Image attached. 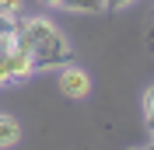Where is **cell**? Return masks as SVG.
<instances>
[{
    "instance_id": "6da1fadb",
    "label": "cell",
    "mask_w": 154,
    "mask_h": 150,
    "mask_svg": "<svg viewBox=\"0 0 154 150\" xmlns=\"http://www.w3.org/2000/svg\"><path fill=\"white\" fill-rule=\"evenodd\" d=\"M18 46L32 56L35 74H38V70H63V66L74 59V49H70L67 35H63L49 18H42V14H35V18H21Z\"/></svg>"
},
{
    "instance_id": "7a4b0ae2",
    "label": "cell",
    "mask_w": 154,
    "mask_h": 150,
    "mask_svg": "<svg viewBox=\"0 0 154 150\" xmlns=\"http://www.w3.org/2000/svg\"><path fill=\"white\" fill-rule=\"evenodd\" d=\"M32 74H35V63H32V56L21 46H14L11 52L0 56V87L4 84H18V80H28Z\"/></svg>"
},
{
    "instance_id": "3957f363",
    "label": "cell",
    "mask_w": 154,
    "mask_h": 150,
    "mask_svg": "<svg viewBox=\"0 0 154 150\" xmlns=\"http://www.w3.org/2000/svg\"><path fill=\"white\" fill-rule=\"evenodd\" d=\"M60 94L70 98V101L88 98V94H91V74L81 70V66H74V63H67L63 70H60Z\"/></svg>"
},
{
    "instance_id": "277c9868",
    "label": "cell",
    "mask_w": 154,
    "mask_h": 150,
    "mask_svg": "<svg viewBox=\"0 0 154 150\" xmlns=\"http://www.w3.org/2000/svg\"><path fill=\"white\" fill-rule=\"evenodd\" d=\"M18 140H21V126H18V119H14V115H7V112H0V150L14 147Z\"/></svg>"
},
{
    "instance_id": "5b68a950",
    "label": "cell",
    "mask_w": 154,
    "mask_h": 150,
    "mask_svg": "<svg viewBox=\"0 0 154 150\" xmlns=\"http://www.w3.org/2000/svg\"><path fill=\"white\" fill-rule=\"evenodd\" d=\"M63 10H77V14H102L105 0H60Z\"/></svg>"
},
{
    "instance_id": "8992f818",
    "label": "cell",
    "mask_w": 154,
    "mask_h": 150,
    "mask_svg": "<svg viewBox=\"0 0 154 150\" xmlns=\"http://www.w3.org/2000/svg\"><path fill=\"white\" fill-rule=\"evenodd\" d=\"M18 32H21V14H0V38L18 42Z\"/></svg>"
},
{
    "instance_id": "52a82bcc",
    "label": "cell",
    "mask_w": 154,
    "mask_h": 150,
    "mask_svg": "<svg viewBox=\"0 0 154 150\" xmlns=\"http://www.w3.org/2000/svg\"><path fill=\"white\" fill-rule=\"evenodd\" d=\"M25 0H0V14H21Z\"/></svg>"
},
{
    "instance_id": "ba28073f",
    "label": "cell",
    "mask_w": 154,
    "mask_h": 150,
    "mask_svg": "<svg viewBox=\"0 0 154 150\" xmlns=\"http://www.w3.org/2000/svg\"><path fill=\"white\" fill-rule=\"evenodd\" d=\"M144 112H147V122L154 126V87H147V91H144Z\"/></svg>"
},
{
    "instance_id": "9c48e42d",
    "label": "cell",
    "mask_w": 154,
    "mask_h": 150,
    "mask_svg": "<svg viewBox=\"0 0 154 150\" xmlns=\"http://www.w3.org/2000/svg\"><path fill=\"white\" fill-rule=\"evenodd\" d=\"M126 4H133V0H105V10H119V7H126Z\"/></svg>"
},
{
    "instance_id": "30bf717a",
    "label": "cell",
    "mask_w": 154,
    "mask_h": 150,
    "mask_svg": "<svg viewBox=\"0 0 154 150\" xmlns=\"http://www.w3.org/2000/svg\"><path fill=\"white\" fill-rule=\"evenodd\" d=\"M147 42H151V46H154V28H151V32H147Z\"/></svg>"
},
{
    "instance_id": "8fae6325",
    "label": "cell",
    "mask_w": 154,
    "mask_h": 150,
    "mask_svg": "<svg viewBox=\"0 0 154 150\" xmlns=\"http://www.w3.org/2000/svg\"><path fill=\"white\" fill-rule=\"evenodd\" d=\"M133 150H154V143H147V147H133Z\"/></svg>"
},
{
    "instance_id": "7c38bea8",
    "label": "cell",
    "mask_w": 154,
    "mask_h": 150,
    "mask_svg": "<svg viewBox=\"0 0 154 150\" xmlns=\"http://www.w3.org/2000/svg\"><path fill=\"white\" fill-rule=\"evenodd\" d=\"M46 4H49V7H60V0H46Z\"/></svg>"
},
{
    "instance_id": "4fadbf2b",
    "label": "cell",
    "mask_w": 154,
    "mask_h": 150,
    "mask_svg": "<svg viewBox=\"0 0 154 150\" xmlns=\"http://www.w3.org/2000/svg\"><path fill=\"white\" fill-rule=\"evenodd\" d=\"M151 143H154V126H151Z\"/></svg>"
}]
</instances>
